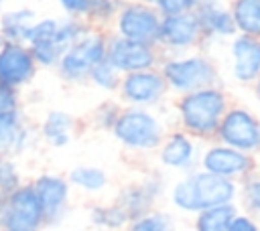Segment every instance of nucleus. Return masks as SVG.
<instances>
[{
	"mask_svg": "<svg viewBox=\"0 0 260 231\" xmlns=\"http://www.w3.org/2000/svg\"><path fill=\"white\" fill-rule=\"evenodd\" d=\"M197 14L205 45L209 41H228L236 36V26L232 20V14L228 10V4L223 0H199L197 8L193 10Z\"/></svg>",
	"mask_w": 260,
	"mask_h": 231,
	"instance_id": "17",
	"label": "nucleus"
},
{
	"mask_svg": "<svg viewBox=\"0 0 260 231\" xmlns=\"http://www.w3.org/2000/svg\"><path fill=\"white\" fill-rule=\"evenodd\" d=\"M37 67L39 69H55L59 59H61V53L63 49L55 43V41H47V43H32V45H26Z\"/></svg>",
	"mask_w": 260,
	"mask_h": 231,
	"instance_id": "30",
	"label": "nucleus"
},
{
	"mask_svg": "<svg viewBox=\"0 0 260 231\" xmlns=\"http://www.w3.org/2000/svg\"><path fill=\"white\" fill-rule=\"evenodd\" d=\"M158 192H160V182L156 178H148V180L124 186L118 192L114 203L126 213L128 221H132V219H136V217H140L152 209Z\"/></svg>",
	"mask_w": 260,
	"mask_h": 231,
	"instance_id": "20",
	"label": "nucleus"
},
{
	"mask_svg": "<svg viewBox=\"0 0 260 231\" xmlns=\"http://www.w3.org/2000/svg\"><path fill=\"white\" fill-rule=\"evenodd\" d=\"M232 99L221 85L203 87L197 91H189L177 95L173 101V111L179 124V130L189 134L191 138L211 140L217 132V126L230 107Z\"/></svg>",
	"mask_w": 260,
	"mask_h": 231,
	"instance_id": "1",
	"label": "nucleus"
},
{
	"mask_svg": "<svg viewBox=\"0 0 260 231\" xmlns=\"http://www.w3.org/2000/svg\"><path fill=\"white\" fill-rule=\"evenodd\" d=\"M106 43H108V30L104 28H91L85 36H81L77 43L69 45L53 69L61 83L65 85H83L87 83V75L93 65L106 59Z\"/></svg>",
	"mask_w": 260,
	"mask_h": 231,
	"instance_id": "5",
	"label": "nucleus"
},
{
	"mask_svg": "<svg viewBox=\"0 0 260 231\" xmlns=\"http://www.w3.org/2000/svg\"><path fill=\"white\" fill-rule=\"evenodd\" d=\"M6 2H8V0H0V12L6 8Z\"/></svg>",
	"mask_w": 260,
	"mask_h": 231,
	"instance_id": "40",
	"label": "nucleus"
},
{
	"mask_svg": "<svg viewBox=\"0 0 260 231\" xmlns=\"http://www.w3.org/2000/svg\"><path fill=\"white\" fill-rule=\"evenodd\" d=\"M205 45L199 20L195 12L162 16L156 47L162 55H183L191 51H201Z\"/></svg>",
	"mask_w": 260,
	"mask_h": 231,
	"instance_id": "10",
	"label": "nucleus"
},
{
	"mask_svg": "<svg viewBox=\"0 0 260 231\" xmlns=\"http://www.w3.org/2000/svg\"><path fill=\"white\" fill-rule=\"evenodd\" d=\"M230 75L238 85L252 87L260 75V38L246 34L230 38Z\"/></svg>",
	"mask_w": 260,
	"mask_h": 231,
	"instance_id": "16",
	"label": "nucleus"
},
{
	"mask_svg": "<svg viewBox=\"0 0 260 231\" xmlns=\"http://www.w3.org/2000/svg\"><path fill=\"white\" fill-rule=\"evenodd\" d=\"M120 79H122V75L106 59L100 61L98 65H93L91 71H89V75H87V83L91 87H95L98 91L108 93V95H116L118 85H120Z\"/></svg>",
	"mask_w": 260,
	"mask_h": 231,
	"instance_id": "27",
	"label": "nucleus"
},
{
	"mask_svg": "<svg viewBox=\"0 0 260 231\" xmlns=\"http://www.w3.org/2000/svg\"><path fill=\"white\" fill-rule=\"evenodd\" d=\"M160 20L162 16L156 12L154 6L140 2V0H124L114 16L110 32L126 41L156 47Z\"/></svg>",
	"mask_w": 260,
	"mask_h": 231,
	"instance_id": "7",
	"label": "nucleus"
},
{
	"mask_svg": "<svg viewBox=\"0 0 260 231\" xmlns=\"http://www.w3.org/2000/svg\"><path fill=\"white\" fill-rule=\"evenodd\" d=\"M93 26L85 18H73V16H59L55 43L65 51L69 45L77 43L81 36H85Z\"/></svg>",
	"mask_w": 260,
	"mask_h": 231,
	"instance_id": "26",
	"label": "nucleus"
},
{
	"mask_svg": "<svg viewBox=\"0 0 260 231\" xmlns=\"http://www.w3.org/2000/svg\"><path fill=\"white\" fill-rule=\"evenodd\" d=\"M158 71L169 87V93H177V95L211 85H221L219 67L205 51L162 55Z\"/></svg>",
	"mask_w": 260,
	"mask_h": 231,
	"instance_id": "2",
	"label": "nucleus"
},
{
	"mask_svg": "<svg viewBox=\"0 0 260 231\" xmlns=\"http://www.w3.org/2000/svg\"><path fill=\"white\" fill-rule=\"evenodd\" d=\"M225 231H260V225L246 213H236Z\"/></svg>",
	"mask_w": 260,
	"mask_h": 231,
	"instance_id": "38",
	"label": "nucleus"
},
{
	"mask_svg": "<svg viewBox=\"0 0 260 231\" xmlns=\"http://www.w3.org/2000/svg\"><path fill=\"white\" fill-rule=\"evenodd\" d=\"M77 130V118L61 107H51L43 113L39 128H37V136L51 148H67L75 136Z\"/></svg>",
	"mask_w": 260,
	"mask_h": 231,
	"instance_id": "19",
	"label": "nucleus"
},
{
	"mask_svg": "<svg viewBox=\"0 0 260 231\" xmlns=\"http://www.w3.org/2000/svg\"><path fill=\"white\" fill-rule=\"evenodd\" d=\"M228 10L238 34L260 38V0H230Z\"/></svg>",
	"mask_w": 260,
	"mask_h": 231,
	"instance_id": "22",
	"label": "nucleus"
},
{
	"mask_svg": "<svg viewBox=\"0 0 260 231\" xmlns=\"http://www.w3.org/2000/svg\"><path fill=\"white\" fill-rule=\"evenodd\" d=\"M57 6L61 8L63 16H73V18H85L91 0H55Z\"/></svg>",
	"mask_w": 260,
	"mask_h": 231,
	"instance_id": "37",
	"label": "nucleus"
},
{
	"mask_svg": "<svg viewBox=\"0 0 260 231\" xmlns=\"http://www.w3.org/2000/svg\"><path fill=\"white\" fill-rule=\"evenodd\" d=\"M67 182L83 192L95 195L102 192L108 186V174L104 168L93 166V164H77L67 172Z\"/></svg>",
	"mask_w": 260,
	"mask_h": 231,
	"instance_id": "23",
	"label": "nucleus"
},
{
	"mask_svg": "<svg viewBox=\"0 0 260 231\" xmlns=\"http://www.w3.org/2000/svg\"><path fill=\"white\" fill-rule=\"evenodd\" d=\"M242 201L252 215L260 217V176L248 178L242 190Z\"/></svg>",
	"mask_w": 260,
	"mask_h": 231,
	"instance_id": "35",
	"label": "nucleus"
},
{
	"mask_svg": "<svg viewBox=\"0 0 260 231\" xmlns=\"http://www.w3.org/2000/svg\"><path fill=\"white\" fill-rule=\"evenodd\" d=\"M39 67L22 43H8L4 41L0 47V83L12 89H26L35 83L39 75Z\"/></svg>",
	"mask_w": 260,
	"mask_h": 231,
	"instance_id": "13",
	"label": "nucleus"
},
{
	"mask_svg": "<svg viewBox=\"0 0 260 231\" xmlns=\"http://www.w3.org/2000/svg\"><path fill=\"white\" fill-rule=\"evenodd\" d=\"M126 231H173V221L167 213L148 211V213L128 221Z\"/></svg>",
	"mask_w": 260,
	"mask_h": 231,
	"instance_id": "31",
	"label": "nucleus"
},
{
	"mask_svg": "<svg viewBox=\"0 0 260 231\" xmlns=\"http://www.w3.org/2000/svg\"><path fill=\"white\" fill-rule=\"evenodd\" d=\"M37 140V128L28 122L24 109L0 113V154L10 158L24 156Z\"/></svg>",
	"mask_w": 260,
	"mask_h": 231,
	"instance_id": "15",
	"label": "nucleus"
},
{
	"mask_svg": "<svg viewBox=\"0 0 260 231\" xmlns=\"http://www.w3.org/2000/svg\"><path fill=\"white\" fill-rule=\"evenodd\" d=\"M0 223L6 231H43L45 215L30 182L0 195Z\"/></svg>",
	"mask_w": 260,
	"mask_h": 231,
	"instance_id": "8",
	"label": "nucleus"
},
{
	"mask_svg": "<svg viewBox=\"0 0 260 231\" xmlns=\"http://www.w3.org/2000/svg\"><path fill=\"white\" fill-rule=\"evenodd\" d=\"M0 231H6V229H2V227H0Z\"/></svg>",
	"mask_w": 260,
	"mask_h": 231,
	"instance_id": "42",
	"label": "nucleus"
},
{
	"mask_svg": "<svg viewBox=\"0 0 260 231\" xmlns=\"http://www.w3.org/2000/svg\"><path fill=\"white\" fill-rule=\"evenodd\" d=\"M20 107H22V91L0 83V113L20 109Z\"/></svg>",
	"mask_w": 260,
	"mask_h": 231,
	"instance_id": "36",
	"label": "nucleus"
},
{
	"mask_svg": "<svg viewBox=\"0 0 260 231\" xmlns=\"http://www.w3.org/2000/svg\"><path fill=\"white\" fill-rule=\"evenodd\" d=\"M2 43H4V41H2V36H0V47H2Z\"/></svg>",
	"mask_w": 260,
	"mask_h": 231,
	"instance_id": "41",
	"label": "nucleus"
},
{
	"mask_svg": "<svg viewBox=\"0 0 260 231\" xmlns=\"http://www.w3.org/2000/svg\"><path fill=\"white\" fill-rule=\"evenodd\" d=\"M122 2H124V0H122Z\"/></svg>",
	"mask_w": 260,
	"mask_h": 231,
	"instance_id": "44",
	"label": "nucleus"
},
{
	"mask_svg": "<svg viewBox=\"0 0 260 231\" xmlns=\"http://www.w3.org/2000/svg\"><path fill=\"white\" fill-rule=\"evenodd\" d=\"M30 186L41 203L45 215V227L59 225L69 209L71 184L67 182V178L55 172H41L30 180Z\"/></svg>",
	"mask_w": 260,
	"mask_h": 231,
	"instance_id": "12",
	"label": "nucleus"
},
{
	"mask_svg": "<svg viewBox=\"0 0 260 231\" xmlns=\"http://www.w3.org/2000/svg\"><path fill=\"white\" fill-rule=\"evenodd\" d=\"M39 18V12L32 6H12L0 12V36L8 43H22L26 45L28 30L32 22Z\"/></svg>",
	"mask_w": 260,
	"mask_h": 231,
	"instance_id": "21",
	"label": "nucleus"
},
{
	"mask_svg": "<svg viewBox=\"0 0 260 231\" xmlns=\"http://www.w3.org/2000/svg\"><path fill=\"white\" fill-rule=\"evenodd\" d=\"M162 53L154 45H142L134 41H126L122 36H116L108 30V43H106V61L120 73H134V71H146L156 69L160 65Z\"/></svg>",
	"mask_w": 260,
	"mask_h": 231,
	"instance_id": "11",
	"label": "nucleus"
},
{
	"mask_svg": "<svg viewBox=\"0 0 260 231\" xmlns=\"http://www.w3.org/2000/svg\"><path fill=\"white\" fill-rule=\"evenodd\" d=\"M167 128L162 120L144 107H122L118 120L112 128V136L116 142L132 152H152L158 150Z\"/></svg>",
	"mask_w": 260,
	"mask_h": 231,
	"instance_id": "4",
	"label": "nucleus"
},
{
	"mask_svg": "<svg viewBox=\"0 0 260 231\" xmlns=\"http://www.w3.org/2000/svg\"><path fill=\"white\" fill-rule=\"evenodd\" d=\"M197 140L183 130L167 132L158 146V162L171 170H187L197 162Z\"/></svg>",
	"mask_w": 260,
	"mask_h": 231,
	"instance_id": "18",
	"label": "nucleus"
},
{
	"mask_svg": "<svg viewBox=\"0 0 260 231\" xmlns=\"http://www.w3.org/2000/svg\"><path fill=\"white\" fill-rule=\"evenodd\" d=\"M156 8L160 16H171V14H185L193 12L199 4V0H140Z\"/></svg>",
	"mask_w": 260,
	"mask_h": 231,
	"instance_id": "34",
	"label": "nucleus"
},
{
	"mask_svg": "<svg viewBox=\"0 0 260 231\" xmlns=\"http://www.w3.org/2000/svg\"><path fill=\"white\" fill-rule=\"evenodd\" d=\"M124 105L116 99V97H106L102 99L89 113V124L93 130H100V132H112L116 120H118V113Z\"/></svg>",
	"mask_w": 260,
	"mask_h": 231,
	"instance_id": "28",
	"label": "nucleus"
},
{
	"mask_svg": "<svg viewBox=\"0 0 260 231\" xmlns=\"http://www.w3.org/2000/svg\"><path fill=\"white\" fill-rule=\"evenodd\" d=\"M236 213L238 209L234 203L203 209L195 213V231H225Z\"/></svg>",
	"mask_w": 260,
	"mask_h": 231,
	"instance_id": "24",
	"label": "nucleus"
},
{
	"mask_svg": "<svg viewBox=\"0 0 260 231\" xmlns=\"http://www.w3.org/2000/svg\"><path fill=\"white\" fill-rule=\"evenodd\" d=\"M57 24H59V16H39L26 36V45L32 43H47V41H55V32H57Z\"/></svg>",
	"mask_w": 260,
	"mask_h": 231,
	"instance_id": "33",
	"label": "nucleus"
},
{
	"mask_svg": "<svg viewBox=\"0 0 260 231\" xmlns=\"http://www.w3.org/2000/svg\"><path fill=\"white\" fill-rule=\"evenodd\" d=\"M238 197L236 180L209 174L205 170L189 172L171 188V203L185 213H199L209 207L234 203Z\"/></svg>",
	"mask_w": 260,
	"mask_h": 231,
	"instance_id": "3",
	"label": "nucleus"
},
{
	"mask_svg": "<svg viewBox=\"0 0 260 231\" xmlns=\"http://www.w3.org/2000/svg\"><path fill=\"white\" fill-rule=\"evenodd\" d=\"M252 91H254V95H256V99L260 101V75H258V79L252 83Z\"/></svg>",
	"mask_w": 260,
	"mask_h": 231,
	"instance_id": "39",
	"label": "nucleus"
},
{
	"mask_svg": "<svg viewBox=\"0 0 260 231\" xmlns=\"http://www.w3.org/2000/svg\"><path fill=\"white\" fill-rule=\"evenodd\" d=\"M213 140L254 156L260 152V115L242 103H230Z\"/></svg>",
	"mask_w": 260,
	"mask_h": 231,
	"instance_id": "6",
	"label": "nucleus"
},
{
	"mask_svg": "<svg viewBox=\"0 0 260 231\" xmlns=\"http://www.w3.org/2000/svg\"><path fill=\"white\" fill-rule=\"evenodd\" d=\"M24 182L16 158L0 154V195H8Z\"/></svg>",
	"mask_w": 260,
	"mask_h": 231,
	"instance_id": "32",
	"label": "nucleus"
},
{
	"mask_svg": "<svg viewBox=\"0 0 260 231\" xmlns=\"http://www.w3.org/2000/svg\"><path fill=\"white\" fill-rule=\"evenodd\" d=\"M199 166L209 174L236 180V178L248 176L254 170V156L234 150L230 146H223L219 142H213L201 152Z\"/></svg>",
	"mask_w": 260,
	"mask_h": 231,
	"instance_id": "14",
	"label": "nucleus"
},
{
	"mask_svg": "<svg viewBox=\"0 0 260 231\" xmlns=\"http://www.w3.org/2000/svg\"><path fill=\"white\" fill-rule=\"evenodd\" d=\"M89 223L104 231H118L128 225L126 213L116 205H93L89 209Z\"/></svg>",
	"mask_w": 260,
	"mask_h": 231,
	"instance_id": "25",
	"label": "nucleus"
},
{
	"mask_svg": "<svg viewBox=\"0 0 260 231\" xmlns=\"http://www.w3.org/2000/svg\"><path fill=\"white\" fill-rule=\"evenodd\" d=\"M122 0H91L89 4V10L85 14V20L93 26V28H104V30H110L112 22H114V16L120 8Z\"/></svg>",
	"mask_w": 260,
	"mask_h": 231,
	"instance_id": "29",
	"label": "nucleus"
},
{
	"mask_svg": "<svg viewBox=\"0 0 260 231\" xmlns=\"http://www.w3.org/2000/svg\"><path fill=\"white\" fill-rule=\"evenodd\" d=\"M0 227H2V223H0Z\"/></svg>",
	"mask_w": 260,
	"mask_h": 231,
	"instance_id": "43",
	"label": "nucleus"
},
{
	"mask_svg": "<svg viewBox=\"0 0 260 231\" xmlns=\"http://www.w3.org/2000/svg\"><path fill=\"white\" fill-rule=\"evenodd\" d=\"M169 95V87L156 69H146V71H134L126 73L120 79L116 99L126 105V107H144L152 109L160 105Z\"/></svg>",
	"mask_w": 260,
	"mask_h": 231,
	"instance_id": "9",
	"label": "nucleus"
}]
</instances>
